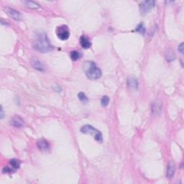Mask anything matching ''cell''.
I'll use <instances>...</instances> for the list:
<instances>
[{
    "label": "cell",
    "instance_id": "1",
    "mask_svg": "<svg viewBox=\"0 0 184 184\" xmlns=\"http://www.w3.org/2000/svg\"><path fill=\"white\" fill-rule=\"evenodd\" d=\"M33 48L40 53H48L53 50V46L50 43L45 33H40L36 35L33 43Z\"/></svg>",
    "mask_w": 184,
    "mask_h": 184
},
{
    "label": "cell",
    "instance_id": "2",
    "mask_svg": "<svg viewBox=\"0 0 184 184\" xmlns=\"http://www.w3.org/2000/svg\"><path fill=\"white\" fill-rule=\"evenodd\" d=\"M83 70L90 80H97L102 77V71L93 61H86L83 64Z\"/></svg>",
    "mask_w": 184,
    "mask_h": 184
},
{
    "label": "cell",
    "instance_id": "3",
    "mask_svg": "<svg viewBox=\"0 0 184 184\" xmlns=\"http://www.w3.org/2000/svg\"><path fill=\"white\" fill-rule=\"evenodd\" d=\"M80 131L84 134H88L93 135L95 140L98 142H102L103 140V137H102V134L99 130H96V128L93 127V126L89 125V124H86L84 125L81 128Z\"/></svg>",
    "mask_w": 184,
    "mask_h": 184
},
{
    "label": "cell",
    "instance_id": "4",
    "mask_svg": "<svg viewBox=\"0 0 184 184\" xmlns=\"http://www.w3.org/2000/svg\"><path fill=\"white\" fill-rule=\"evenodd\" d=\"M56 35L60 40H68L70 36V31L68 26L64 25L58 27L56 29Z\"/></svg>",
    "mask_w": 184,
    "mask_h": 184
},
{
    "label": "cell",
    "instance_id": "5",
    "mask_svg": "<svg viewBox=\"0 0 184 184\" xmlns=\"http://www.w3.org/2000/svg\"><path fill=\"white\" fill-rule=\"evenodd\" d=\"M155 6V1H144L140 3V10L143 14H146L150 12Z\"/></svg>",
    "mask_w": 184,
    "mask_h": 184
},
{
    "label": "cell",
    "instance_id": "6",
    "mask_svg": "<svg viewBox=\"0 0 184 184\" xmlns=\"http://www.w3.org/2000/svg\"><path fill=\"white\" fill-rule=\"evenodd\" d=\"M6 12L10 17H12L15 20L19 21L22 19V15H21V14L18 11L13 9V8L6 7Z\"/></svg>",
    "mask_w": 184,
    "mask_h": 184
},
{
    "label": "cell",
    "instance_id": "7",
    "mask_svg": "<svg viewBox=\"0 0 184 184\" xmlns=\"http://www.w3.org/2000/svg\"><path fill=\"white\" fill-rule=\"evenodd\" d=\"M10 124L15 127L20 128V127H22L25 125V122H24V120L20 116L16 115V116H13V117L11 119Z\"/></svg>",
    "mask_w": 184,
    "mask_h": 184
},
{
    "label": "cell",
    "instance_id": "8",
    "mask_svg": "<svg viewBox=\"0 0 184 184\" xmlns=\"http://www.w3.org/2000/svg\"><path fill=\"white\" fill-rule=\"evenodd\" d=\"M31 65L35 69H36L37 71H45V68L43 64L40 62V60H37V58H34L32 59L31 60Z\"/></svg>",
    "mask_w": 184,
    "mask_h": 184
},
{
    "label": "cell",
    "instance_id": "9",
    "mask_svg": "<svg viewBox=\"0 0 184 184\" xmlns=\"http://www.w3.org/2000/svg\"><path fill=\"white\" fill-rule=\"evenodd\" d=\"M80 44H81V47L84 49H88L91 46V43L90 42L88 37L84 35L80 37Z\"/></svg>",
    "mask_w": 184,
    "mask_h": 184
},
{
    "label": "cell",
    "instance_id": "10",
    "mask_svg": "<svg viewBox=\"0 0 184 184\" xmlns=\"http://www.w3.org/2000/svg\"><path fill=\"white\" fill-rule=\"evenodd\" d=\"M37 147L41 150H47L50 148V144H49L48 142L45 140H43V139L37 141Z\"/></svg>",
    "mask_w": 184,
    "mask_h": 184
},
{
    "label": "cell",
    "instance_id": "11",
    "mask_svg": "<svg viewBox=\"0 0 184 184\" xmlns=\"http://www.w3.org/2000/svg\"><path fill=\"white\" fill-rule=\"evenodd\" d=\"M175 165L173 163H169L168 166V170H167V173H166V177L168 178H171L174 175V173H175Z\"/></svg>",
    "mask_w": 184,
    "mask_h": 184
},
{
    "label": "cell",
    "instance_id": "12",
    "mask_svg": "<svg viewBox=\"0 0 184 184\" xmlns=\"http://www.w3.org/2000/svg\"><path fill=\"white\" fill-rule=\"evenodd\" d=\"M127 85H128L129 87L132 88H134V89H137L138 88V81H137V79L134 78H130L127 80Z\"/></svg>",
    "mask_w": 184,
    "mask_h": 184
},
{
    "label": "cell",
    "instance_id": "13",
    "mask_svg": "<svg viewBox=\"0 0 184 184\" xmlns=\"http://www.w3.org/2000/svg\"><path fill=\"white\" fill-rule=\"evenodd\" d=\"M23 3L26 5L27 7L30 8V9H36L40 8V5L35 2H33V1H24Z\"/></svg>",
    "mask_w": 184,
    "mask_h": 184
},
{
    "label": "cell",
    "instance_id": "14",
    "mask_svg": "<svg viewBox=\"0 0 184 184\" xmlns=\"http://www.w3.org/2000/svg\"><path fill=\"white\" fill-rule=\"evenodd\" d=\"M70 56H71V58L73 61H76L78 59L81 58L82 55H81L79 52L77 51V50H73V51H71Z\"/></svg>",
    "mask_w": 184,
    "mask_h": 184
},
{
    "label": "cell",
    "instance_id": "15",
    "mask_svg": "<svg viewBox=\"0 0 184 184\" xmlns=\"http://www.w3.org/2000/svg\"><path fill=\"white\" fill-rule=\"evenodd\" d=\"M9 164H10L11 166H12L14 169L17 170L20 167L21 162L19 161V160L14 158V159H12L9 161Z\"/></svg>",
    "mask_w": 184,
    "mask_h": 184
},
{
    "label": "cell",
    "instance_id": "16",
    "mask_svg": "<svg viewBox=\"0 0 184 184\" xmlns=\"http://www.w3.org/2000/svg\"><path fill=\"white\" fill-rule=\"evenodd\" d=\"M109 96H102V99H101V104H102V106H104V107L107 106L108 104H109Z\"/></svg>",
    "mask_w": 184,
    "mask_h": 184
},
{
    "label": "cell",
    "instance_id": "17",
    "mask_svg": "<svg viewBox=\"0 0 184 184\" xmlns=\"http://www.w3.org/2000/svg\"><path fill=\"white\" fill-rule=\"evenodd\" d=\"M135 31L138 32V33H141V34H143V35L145 34V26H144V25H143V22H142V23H140V25L137 27V28H136V29H135Z\"/></svg>",
    "mask_w": 184,
    "mask_h": 184
},
{
    "label": "cell",
    "instance_id": "18",
    "mask_svg": "<svg viewBox=\"0 0 184 184\" xmlns=\"http://www.w3.org/2000/svg\"><path fill=\"white\" fill-rule=\"evenodd\" d=\"M15 171V169H14L13 168H10L9 166H5V168L2 169V173H13Z\"/></svg>",
    "mask_w": 184,
    "mask_h": 184
},
{
    "label": "cell",
    "instance_id": "19",
    "mask_svg": "<svg viewBox=\"0 0 184 184\" xmlns=\"http://www.w3.org/2000/svg\"><path fill=\"white\" fill-rule=\"evenodd\" d=\"M78 97L79 99V100L83 102H86L88 101V98H87V96H86V94L84 92H80L78 94Z\"/></svg>",
    "mask_w": 184,
    "mask_h": 184
},
{
    "label": "cell",
    "instance_id": "20",
    "mask_svg": "<svg viewBox=\"0 0 184 184\" xmlns=\"http://www.w3.org/2000/svg\"><path fill=\"white\" fill-rule=\"evenodd\" d=\"M183 43H181V44L179 45V46H178V51L180 52V53H183Z\"/></svg>",
    "mask_w": 184,
    "mask_h": 184
},
{
    "label": "cell",
    "instance_id": "21",
    "mask_svg": "<svg viewBox=\"0 0 184 184\" xmlns=\"http://www.w3.org/2000/svg\"><path fill=\"white\" fill-rule=\"evenodd\" d=\"M4 117V110H3V108H2V106L1 107V116H0V118L1 119H3Z\"/></svg>",
    "mask_w": 184,
    "mask_h": 184
}]
</instances>
